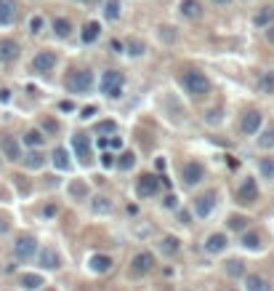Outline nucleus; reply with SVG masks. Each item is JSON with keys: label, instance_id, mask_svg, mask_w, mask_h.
<instances>
[{"label": "nucleus", "instance_id": "f257e3e1", "mask_svg": "<svg viewBox=\"0 0 274 291\" xmlns=\"http://www.w3.org/2000/svg\"><path fill=\"white\" fill-rule=\"evenodd\" d=\"M181 83H184L186 94L194 96V99H205V96L210 94V80H208L200 70H186V72L181 75Z\"/></svg>", "mask_w": 274, "mask_h": 291}, {"label": "nucleus", "instance_id": "f03ea898", "mask_svg": "<svg viewBox=\"0 0 274 291\" xmlns=\"http://www.w3.org/2000/svg\"><path fill=\"white\" fill-rule=\"evenodd\" d=\"M64 86H67V91H72V94H88L93 88V72L91 70H72L67 75Z\"/></svg>", "mask_w": 274, "mask_h": 291}, {"label": "nucleus", "instance_id": "7ed1b4c3", "mask_svg": "<svg viewBox=\"0 0 274 291\" xmlns=\"http://www.w3.org/2000/svg\"><path fill=\"white\" fill-rule=\"evenodd\" d=\"M123 86H125V78H123V72H117V70H107L104 78H101V83H99L101 94L109 96V99H120L123 96Z\"/></svg>", "mask_w": 274, "mask_h": 291}, {"label": "nucleus", "instance_id": "20e7f679", "mask_svg": "<svg viewBox=\"0 0 274 291\" xmlns=\"http://www.w3.org/2000/svg\"><path fill=\"white\" fill-rule=\"evenodd\" d=\"M37 254V241L32 235H21V238L13 243V257L19 259V262H29Z\"/></svg>", "mask_w": 274, "mask_h": 291}, {"label": "nucleus", "instance_id": "39448f33", "mask_svg": "<svg viewBox=\"0 0 274 291\" xmlns=\"http://www.w3.org/2000/svg\"><path fill=\"white\" fill-rule=\"evenodd\" d=\"M160 190V179L152 177V174H141V177L136 179V193L138 198H154Z\"/></svg>", "mask_w": 274, "mask_h": 291}, {"label": "nucleus", "instance_id": "423d86ee", "mask_svg": "<svg viewBox=\"0 0 274 291\" xmlns=\"http://www.w3.org/2000/svg\"><path fill=\"white\" fill-rule=\"evenodd\" d=\"M152 270H154V257L149 251H138V254L131 259V273L133 275H146Z\"/></svg>", "mask_w": 274, "mask_h": 291}, {"label": "nucleus", "instance_id": "0eeeda50", "mask_svg": "<svg viewBox=\"0 0 274 291\" xmlns=\"http://www.w3.org/2000/svg\"><path fill=\"white\" fill-rule=\"evenodd\" d=\"M0 152H3V158H8L11 163H19L21 160V144L16 142V136H0Z\"/></svg>", "mask_w": 274, "mask_h": 291}, {"label": "nucleus", "instance_id": "6e6552de", "mask_svg": "<svg viewBox=\"0 0 274 291\" xmlns=\"http://www.w3.org/2000/svg\"><path fill=\"white\" fill-rule=\"evenodd\" d=\"M181 179H184V185H189V187L200 185V182L205 179V168H202V163H197V160H189L181 171Z\"/></svg>", "mask_w": 274, "mask_h": 291}, {"label": "nucleus", "instance_id": "1a4fd4ad", "mask_svg": "<svg viewBox=\"0 0 274 291\" xmlns=\"http://www.w3.org/2000/svg\"><path fill=\"white\" fill-rule=\"evenodd\" d=\"M237 201L242 206H250V203L258 201V185H256V179H245V182H242L240 190H237Z\"/></svg>", "mask_w": 274, "mask_h": 291}, {"label": "nucleus", "instance_id": "9d476101", "mask_svg": "<svg viewBox=\"0 0 274 291\" xmlns=\"http://www.w3.org/2000/svg\"><path fill=\"white\" fill-rule=\"evenodd\" d=\"M53 67H56V56H53L51 51H40V53H35V59H32V70H35V72L45 75V72H51Z\"/></svg>", "mask_w": 274, "mask_h": 291}, {"label": "nucleus", "instance_id": "9b49d317", "mask_svg": "<svg viewBox=\"0 0 274 291\" xmlns=\"http://www.w3.org/2000/svg\"><path fill=\"white\" fill-rule=\"evenodd\" d=\"M213 209H216V193H205V195H200L197 201H194V217H200V219L210 217Z\"/></svg>", "mask_w": 274, "mask_h": 291}, {"label": "nucleus", "instance_id": "f8f14e48", "mask_svg": "<svg viewBox=\"0 0 274 291\" xmlns=\"http://www.w3.org/2000/svg\"><path fill=\"white\" fill-rule=\"evenodd\" d=\"M261 120H264V115L258 112V110H248L245 115H242V134H258V128H261Z\"/></svg>", "mask_w": 274, "mask_h": 291}, {"label": "nucleus", "instance_id": "ddd939ff", "mask_svg": "<svg viewBox=\"0 0 274 291\" xmlns=\"http://www.w3.org/2000/svg\"><path fill=\"white\" fill-rule=\"evenodd\" d=\"M19 43L16 40H11V37H3L0 40V64H8V62H13V59L19 56Z\"/></svg>", "mask_w": 274, "mask_h": 291}, {"label": "nucleus", "instance_id": "4468645a", "mask_svg": "<svg viewBox=\"0 0 274 291\" xmlns=\"http://www.w3.org/2000/svg\"><path fill=\"white\" fill-rule=\"evenodd\" d=\"M37 262H40V267H45V270H59L61 257H59L56 249H43L40 254H37Z\"/></svg>", "mask_w": 274, "mask_h": 291}, {"label": "nucleus", "instance_id": "2eb2a0df", "mask_svg": "<svg viewBox=\"0 0 274 291\" xmlns=\"http://www.w3.org/2000/svg\"><path fill=\"white\" fill-rule=\"evenodd\" d=\"M72 147H75V152H77V158L83 160V166H88V163H91V142L85 139L83 134H75V136H72Z\"/></svg>", "mask_w": 274, "mask_h": 291}, {"label": "nucleus", "instance_id": "dca6fc26", "mask_svg": "<svg viewBox=\"0 0 274 291\" xmlns=\"http://www.w3.org/2000/svg\"><path fill=\"white\" fill-rule=\"evenodd\" d=\"M13 21H16V3L0 0V24H13Z\"/></svg>", "mask_w": 274, "mask_h": 291}, {"label": "nucleus", "instance_id": "f3484780", "mask_svg": "<svg viewBox=\"0 0 274 291\" xmlns=\"http://www.w3.org/2000/svg\"><path fill=\"white\" fill-rule=\"evenodd\" d=\"M224 249H226V235L224 233L208 235V241H205V251H208V254H221Z\"/></svg>", "mask_w": 274, "mask_h": 291}, {"label": "nucleus", "instance_id": "a211bd4d", "mask_svg": "<svg viewBox=\"0 0 274 291\" xmlns=\"http://www.w3.org/2000/svg\"><path fill=\"white\" fill-rule=\"evenodd\" d=\"M88 267H91L93 273L104 275V273L112 270V259H109L107 254H93V257H91V262H88Z\"/></svg>", "mask_w": 274, "mask_h": 291}, {"label": "nucleus", "instance_id": "6ab92c4d", "mask_svg": "<svg viewBox=\"0 0 274 291\" xmlns=\"http://www.w3.org/2000/svg\"><path fill=\"white\" fill-rule=\"evenodd\" d=\"M99 35H101V24H99V21H88V24H85L83 27V43L85 45H91V43H96L99 40Z\"/></svg>", "mask_w": 274, "mask_h": 291}, {"label": "nucleus", "instance_id": "aec40b11", "mask_svg": "<svg viewBox=\"0 0 274 291\" xmlns=\"http://www.w3.org/2000/svg\"><path fill=\"white\" fill-rule=\"evenodd\" d=\"M181 13L186 19H200L202 16V5L197 0H181Z\"/></svg>", "mask_w": 274, "mask_h": 291}, {"label": "nucleus", "instance_id": "412c9836", "mask_svg": "<svg viewBox=\"0 0 274 291\" xmlns=\"http://www.w3.org/2000/svg\"><path fill=\"white\" fill-rule=\"evenodd\" d=\"M253 24L256 27H269V24H274V8H272V5H266V8H261V11H258L256 13V19H253Z\"/></svg>", "mask_w": 274, "mask_h": 291}, {"label": "nucleus", "instance_id": "4be33fe9", "mask_svg": "<svg viewBox=\"0 0 274 291\" xmlns=\"http://www.w3.org/2000/svg\"><path fill=\"white\" fill-rule=\"evenodd\" d=\"M21 160H24V166H27V168H32V171H37V168H43V166H45V158L40 155V152H37V147H32V152H27V155L21 158Z\"/></svg>", "mask_w": 274, "mask_h": 291}, {"label": "nucleus", "instance_id": "5701e85b", "mask_svg": "<svg viewBox=\"0 0 274 291\" xmlns=\"http://www.w3.org/2000/svg\"><path fill=\"white\" fill-rule=\"evenodd\" d=\"M91 211L93 214H109V211H112V201H109L107 195H96L91 201Z\"/></svg>", "mask_w": 274, "mask_h": 291}, {"label": "nucleus", "instance_id": "b1692460", "mask_svg": "<svg viewBox=\"0 0 274 291\" xmlns=\"http://www.w3.org/2000/svg\"><path fill=\"white\" fill-rule=\"evenodd\" d=\"M53 32H56V37H69L72 35V24H69V19H64V16L53 19Z\"/></svg>", "mask_w": 274, "mask_h": 291}, {"label": "nucleus", "instance_id": "393cba45", "mask_svg": "<svg viewBox=\"0 0 274 291\" xmlns=\"http://www.w3.org/2000/svg\"><path fill=\"white\" fill-rule=\"evenodd\" d=\"M69 195H72L75 201H83V198L88 195V185H85L83 179H75V182H69Z\"/></svg>", "mask_w": 274, "mask_h": 291}, {"label": "nucleus", "instance_id": "a878e982", "mask_svg": "<svg viewBox=\"0 0 274 291\" xmlns=\"http://www.w3.org/2000/svg\"><path fill=\"white\" fill-rule=\"evenodd\" d=\"M245 286H248V291H269V283H266L261 275H248Z\"/></svg>", "mask_w": 274, "mask_h": 291}, {"label": "nucleus", "instance_id": "bb28decb", "mask_svg": "<svg viewBox=\"0 0 274 291\" xmlns=\"http://www.w3.org/2000/svg\"><path fill=\"white\" fill-rule=\"evenodd\" d=\"M51 160H53V166H56L59 171H64V168H69V158H67V150H64V147H56V150H53Z\"/></svg>", "mask_w": 274, "mask_h": 291}, {"label": "nucleus", "instance_id": "cd10ccee", "mask_svg": "<svg viewBox=\"0 0 274 291\" xmlns=\"http://www.w3.org/2000/svg\"><path fill=\"white\" fill-rule=\"evenodd\" d=\"M162 254H168V257H173V254H178V249H181V241L178 238H173V235H168V238H162Z\"/></svg>", "mask_w": 274, "mask_h": 291}, {"label": "nucleus", "instance_id": "c85d7f7f", "mask_svg": "<svg viewBox=\"0 0 274 291\" xmlns=\"http://www.w3.org/2000/svg\"><path fill=\"white\" fill-rule=\"evenodd\" d=\"M21 286H24L27 291H35V289L43 286V278L40 275H35V273H24L21 275Z\"/></svg>", "mask_w": 274, "mask_h": 291}, {"label": "nucleus", "instance_id": "c756f323", "mask_svg": "<svg viewBox=\"0 0 274 291\" xmlns=\"http://www.w3.org/2000/svg\"><path fill=\"white\" fill-rule=\"evenodd\" d=\"M43 142H45V136H43V131H37V128H29V131L24 134V144H27V147H40Z\"/></svg>", "mask_w": 274, "mask_h": 291}, {"label": "nucleus", "instance_id": "7c9ffc66", "mask_svg": "<svg viewBox=\"0 0 274 291\" xmlns=\"http://www.w3.org/2000/svg\"><path fill=\"white\" fill-rule=\"evenodd\" d=\"M258 91L261 94H274V72H264L258 78Z\"/></svg>", "mask_w": 274, "mask_h": 291}, {"label": "nucleus", "instance_id": "2f4dec72", "mask_svg": "<svg viewBox=\"0 0 274 291\" xmlns=\"http://www.w3.org/2000/svg\"><path fill=\"white\" fill-rule=\"evenodd\" d=\"M226 275H232V278L245 275V262H240V259H229V262H226Z\"/></svg>", "mask_w": 274, "mask_h": 291}, {"label": "nucleus", "instance_id": "473e14b6", "mask_svg": "<svg viewBox=\"0 0 274 291\" xmlns=\"http://www.w3.org/2000/svg\"><path fill=\"white\" fill-rule=\"evenodd\" d=\"M258 147H261V150H272L274 147V126L266 128V131L258 136Z\"/></svg>", "mask_w": 274, "mask_h": 291}, {"label": "nucleus", "instance_id": "72a5a7b5", "mask_svg": "<svg viewBox=\"0 0 274 291\" xmlns=\"http://www.w3.org/2000/svg\"><path fill=\"white\" fill-rule=\"evenodd\" d=\"M104 16L109 21H115L117 16H120V0H107V5H104Z\"/></svg>", "mask_w": 274, "mask_h": 291}, {"label": "nucleus", "instance_id": "f704fd0d", "mask_svg": "<svg viewBox=\"0 0 274 291\" xmlns=\"http://www.w3.org/2000/svg\"><path fill=\"white\" fill-rule=\"evenodd\" d=\"M242 246L250 249V251L261 249V238H258V233H245V235H242Z\"/></svg>", "mask_w": 274, "mask_h": 291}, {"label": "nucleus", "instance_id": "c9c22d12", "mask_svg": "<svg viewBox=\"0 0 274 291\" xmlns=\"http://www.w3.org/2000/svg\"><path fill=\"white\" fill-rule=\"evenodd\" d=\"M133 166H136V155H133V152H123L120 160H117V168H120V171H128Z\"/></svg>", "mask_w": 274, "mask_h": 291}, {"label": "nucleus", "instance_id": "e433bc0d", "mask_svg": "<svg viewBox=\"0 0 274 291\" xmlns=\"http://www.w3.org/2000/svg\"><path fill=\"white\" fill-rule=\"evenodd\" d=\"M226 227L234 230V233H242V230L248 227V219H245V217H237V214H234V217H229V222H226Z\"/></svg>", "mask_w": 274, "mask_h": 291}, {"label": "nucleus", "instance_id": "4c0bfd02", "mask_svg": "<svg viewBox=\"0 0 274 291\" xmlns=\"http://www.w3.org/2000/svg\"><path fill=\"white\" fill-rule=\"evenodd\" d=\"M258 168H261V174H264L266 179H274V160H272V158H264Z\"/></svg>", "mask_w": 274, "mask_h": 291}, {"label": "nucleus", "instance_id": "58836bf2", "mask_svg": "<svg viewBox=\"0 0 274 291\" xmlns=\"http://www.w3.org/2000/svg\"><path fill=\"white\" fill-rule=\"evenodd\" d=\"M115 128V120H101V123H96V134H112Z\"/></svg>", "mask_w": 274, "mask_h": 291}, {"label": "nucleus", "instance_id": "ea45409f", "mask_svg": "<svg viewBox=\"0 0 274 291\" xmlns=\"http://www.w3.org/2000/svg\"><path fill=\"white\" fill-rule=\"evenodd\" d=\"M128 51L133 53V56H141V53L146 51V45H144L141 40H131V43H128Z\"/></svg>", "mask_w": 274, "mask_h": 291}, {"label": "nucleus", "instance_id": "a19ab883", "mask_svg": "<svg viewBox=\"0 0 274 291\" xmlns=\"http://www.w3.org/2000/svg\"><path fill=\"white\" fill-rule=\"evenodd\" d=\"M40 29H43V19H40V16H32V19H29V32L37 35Z\"/></svg>", "mask_w": 274, "mask_h": 291}, {"label": "nucleus", "instance_id": "79ce46f5", "mask_svg": "<svg viewBox=\"0 0 274 291\" xmlns=\"http://www.w3.org/2000/svg\"><path fill=\"white\" fill-rule=\"evenodd\" d=\"M101 166H104V168H112V166H117V160H115L112 152H104V155H101Z\"/></svg>", "mask_w": 274, "mask_h": 291}, {"label": "nucleus", "instance_id": "37998d69", "mask_svg": "<svg viewBox=\"0 0 274 291\" xmlns=\"http://www.w3.org/2000/svg\"><path fill=\"white\" fill-rule=\"evenodd\" d=\"M160 35H162V40H165V43H173L176 40V32H170V27H160Z\"/></svg>", "mask_w": 274, "mask_h": 291}, {"label": "nucleus", "instance_id": "c03bdc74", "mask_svg": "<svg viewBox=\"0 0 274 291\" xmlns=\"http://www.w3.org/2000/svg\"><path fill=\"white\" fill-rule=\"evenodd\" d=\"M93 115H96V107H93V104H88V107H83V110H80V118H83V120L93 118Z\"/></svg>", "mask_w": 274, "mask_h": 291}, {"label": "nucleus", "instance_id": "a18cd8bd", "mask_svg": "<svg viewBox=\"0 0 274 291\" xmlns=\"http://www.w3.org/2000/svg\"><path fill=\"white\" fill-rule=\"evenodd\" d=\"M43 131L56 134V131H59V123H56V120H45V123H43Z\"/></svg>", "mask_w": 274, "mask_h": 291}, {"label": "nucleus", "instance_id": "49530a36", "mask_svg": "<svg viewBox=\"0 0 274 291\" xmlns=\"http://www.w3.org/2000/svg\"><path fill=\"white\" fill-rule=\"evenodd\" d=\"M13 179H16V187L21 190V193H29V185L24 182V177H13Z\"/></svg>", "mask_w": 274, "mask_h": 291}, {"label": "nucleus", "instance_id": "de8ad7c7", "mask_svg": "<svg viewBox=\"0 0 274 291\" xmlns=\"http://www.w3.org/2000/svg\"><path fill=\"white\" fill-rule=\"evenodd\" d=\"M59 110H61V112H72V110H75V104L69 102V99H64V102L59 104Z\"/></svg>", "mask_w": 274, "mask_h": 291}, {"label": "nucleus", "instance_id": "09e8293b", "mask_svg": "<svg viewBox=\"0 0 274 291\" xmlns=\"http://www.w3.org/2000/svg\"><path fill=\"white\" fill-rule=\"evenodd\" d=\"M176 206H178V198L176 195H168L165 198V209H176Z\"/></svg>", "mask_w": 274, "mask_h": 291}, {"label": "nucleus", "instance_id": "8fccbe9b", "mask_svg": "<svg viewBox=\"0 0 274 291\" xmlns=\"http://www.w3.org/2000/svg\"><path fill=\"white\" fill-rule=\"evenodd\" d=\"M109 147H112V150H120V147H123V139H120V136H112V139H109Z\"/></svg>", "mask_w": 274, "mask_h": 291}, {"label": "nucleus", "instance_id": "3c124183", "mask_svg": "<svg viewBox=\"0 0 274 291\" xmlns=\"http://www.w3.org/2000/svg\"><path fill=\"white\" fill-rule=\"evenodd\" d=\"M8 102H11V91L3 88V91H0V104H8Z\"/></svg>", "mask_w": 274, "mask_h": 291}, {"label": "nucleus", "instance_id": "603ef678", "mask_svg": "<svg viewBox=\"0 0 274 291\" xmlns=\"http://www.w3.org/2000/svg\"><path fill=\"white\" fill-rule=\"evenodd\" d=\"M43 217H56V206H45V209H43Z\"/></svg>", "mask_w": 274, "mask_h": 291}, {"label": "nucleus", "instance_id": "864d4df0", "mask_svg": "<svg viewBox=\"0 0 274 291\" xmlns=\"http://www.w3.org/2000/svg\"><path fill=\"white\" fill-rule=\"evenodd\" d=\"M266 40H269V43H274V24H269V27H266Z\"/></svg>", "mask_w": 274, "mask_h": 291}, {"label": "nucleus", "instance_id": "5fc2aeb1", "mask_svg": "<svg viewBox=\"0 0 274 291\" xmlns=\"http://www.w3.org/2000/svg\"><path fill=\"white\" fill-rule=\"evenodd\" d=\"M218 120H221L218 118V112H208V123H218Z\"/></svg>", "mask_w": 274, "mask_h": 291}, {"label": "nucleus", "instance_id": "6e6d98bb", "mask_svg": "<svg viewBox=\"0 0 274 291\" xmlns=\"http://www.w3.org/2000/svg\"><path fill=\"white\" fill-rule=\"evenodd\" d=\"M5 230H8V222H5V217H0V235H3Z\"/></svg>", "mask_w": 274, "mask_h": 291}, {"label": "nucleus", "instance_id": "4d7b16f0", "mask_svg": "<svg viewBox=\"0 0 274 291\" xmlns=\"http://www.w3.org/2000/svg\"><path fill=\"white\" fill-rule=\"evenodd\" d=\"M112 48H115L117 53H123V43H120V40H112Z\"/></svg>", "mask_w": 274, "mask_h": 291}, {"label": "nucleus", "instance_id": "13d9d810", "mask_svg": "<svg viewBox=\"0 0 274 291\" xmlns=\"http://www.w3.org/2000/svg\"><path fill=\"white\" fill-rule=\"evenodd\" d=\"M178 219H181L184 225H189V214H186V211H181V214H178Z\"/></svg>", "mask_w": 274, "mask_h": 291}, {"label": "nucleus", "instance_id": "bf43d9fd", "mask_svg": "<svg viewBox=\"0 0 274 291\" xmlns=\"http://www.w3.org/2000/svg\"><path fill=\"white\" fill-rule=\"evenodd\" d=\"M216 3H229V0H216Z\"/></svg>", "mask_w": 274, "mask_h": 291}, {"label": "nucleus", "instance_id": "052dcab7", "mask_svg": "<svg viewBox=\"0 0 274 291\" xmlns=\"http://www.w3.org/2000/svg\"><path fill=\"white\" fill-rule=\"evenodd\" d=\"M80 3H91V0H80Z\"/></svg>", "mask_w": 274, "mask_h": 291}, {"label": "nucleus", "instance_id": "680f3d73", "mask_svg": "<svg viewBox=\"0 0 274 291\" xmlns=\"http://www.w3.org/2000/svg\"><path fill=\"white\" fill-rule=\"evenodd\" d=\"M48 291H51V289H48Z\"/></svg>", "mask_w": 274, "mask_h": 291}]
</instances>
